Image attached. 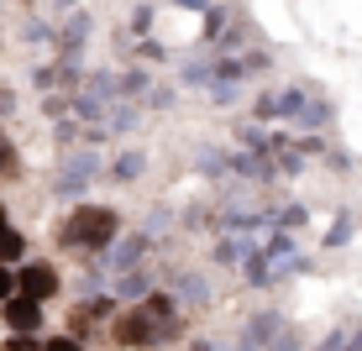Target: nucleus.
<instances>
[{
    "label": "nucleus",
    "instance_id": "obj_1",
    "mask_svg": "<svg viewBox=\"0 0 362 351\" xmlns=\"http://www.w3.org/2000/svg\"><path fill=\"white\" fill-rule=\"evenodd\" d=\"M173 331V304L163 294H153L142 309H127V315L116 320V346H163Z\"/></svg>",
    "mask_w": 362,
    "mask_h": 351
},
{
    "label": "nucleus",
    "instance_id": "obj_2",
    "mask_svg": "<svg viewBox=\"0 0 362 351\" xmlns=\"http://www.w3.org/2000/svg\"><path fill=\"white\" fill-rule=\"evenodd\" d=\"M64 246H84V252H95V246H105L110 236H116V210H105V205H84V210H74V215L64 220Z\"/></svg>",
    "mask_w": 362,
    "mask_h": 351
},
{
    "label": "nucleus",
    "instance_id": "obj_3",
    "mask_svg": "<svg viewBox=\"0 0 362 351\" xmlns=\"http://www.w3.org/2000/svg\"><path fill=\"white\" fill-rule=\"evenodd\" d=\"M0 315H6V325L11 331H37V325H42V304H37V299H27V294H11V299H0Z\"/></svg>",
    "mask_w": 362,
    "mask_h": 351
},
{
    "label": "nucleus",
    "instance_id": "obj_4",
    "mask_svg": "<svg viewBox=\"0 0 362 351\" xmlns=\"http://www.w3.org/2000/svg\"><path fill=\"white\" fill-rule=\"evenodd\" d=\"M16 288H21V294H27V299H37V304H47V299L58 294V273L37 262V268H27V273H21V278H16Z\"/></svg>",
    "mask_w": 362,
    "mask_h": 351
},
{
    "label": "nucleus",
    "instance_id": "obj_5",
    "mask_svg": "<svg viewBox=\"0 0 362 351\" xmlns=\"http://www.w3.org/2000/svg\"><path fill=\"white\" fill-rule=\"evenodd\" d=\"M21 246H27V242H21V236H16V231H11V225H0V262H11V257H21Z\"/></svg>",
    "mask_w": 362,
    "mask_h": 351
},
{
    "label": "nucleus",
    "instance_id": "obj_6",
    "mask_svg": "<svg viewBox=\"0 0 362 351\" xmlns=\"http://www.w3.org/2000/svg\"><path fill=\"white\" fill-rule=\"evenodd\" d=\"M0 351H42V341H32L27 331H16V335H11V341L0 346Z\"/></svg>",
    "mask_w": 362,
    "mask_h": 351
},
{
    "label": "nucleus",
    "instance_id": "obj_7",
    "mask_svg": "<svg viewBox=\"0 0 362 351\" xmlns=\"http://www.w3.org/2000/svg\"><path fill=\"white\" fill-rule=\"evenodd\" d=\"M0 179H16V153L0 142Z\"/></svg>",
    "mask_w": 362,
    "mask_h": 351
},
{
    "label": "nucleus",
    "instance_id": "obj_8",
    "mask_svg": "<svg viewBox=\"0 0 362 351\" xmlns=\"http://www.w3.org/2000/svg\"><path fill=\"white\" fill-rule=\"evenodd\" d=\"M42 351H84L74 335H53V341H42Z\"/></svg>",
    "mask_w": 362,
    "mask_h": 351
},
{
    "label": "nucleus",
    "instance_id": "obj_9",
    "mask_svg": "<svg viewBox=\"0 0 362 351\" xmlns=\"http://www.w3.org/2000/svg\"><path fill=\"white\" fill-rule=\"evenodd\" d=\"M11 294H16V273L0 262V299H11Z\"/></svg>",
    "mask_w": 362,
    "mask_h": 351
},
{
    "label": "nucleus",
    "instance_id": "obj_10",
    "mask_svg": "<svg viewBox=\"0 0 362 351\" xmlns=\"http://www.w3.org/2000/svg\"><path fill=\"white\" fill-rule=\"evenodd\" d=\"M0 225H6V205H0Z\"/></svg>",
    "mask_w": 362,
    "mask_h": 351
}]
</instances>
